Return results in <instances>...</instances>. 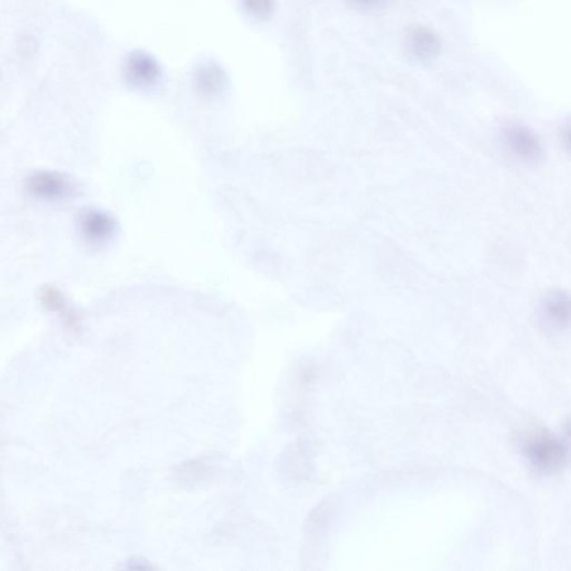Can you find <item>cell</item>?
Wrapping results in <instances>:
<instances>
[{"label": "cell", "mask_w": 571, "mask_h": 571, "mask_svg": "<svg viewBox=\"0 0 571 571\" xmlns=\"http://www.w3.org/2000/svg\"><path fill=\"white\" fill-rule=\"evenodd\" d=\"M568 142H569V143H568V144H569V147H570V148H571V131L569 132V136H568Z\"/></svg>", "instance_id": "obj_12"}, {"label": "cell", "mask_w": 571, "mask_h": 571, "mask_svg": "<svg viewBox=\"0 0 571 571\" xmlns=\"http://www.w3.org/2000/svg\"><path fill=\"white\" fill-rule=\"evenodd\" d=\"M566 432H567V434L571 439V419L567 422V424H566Z\"/></svg>", "instance_id": "obj_11"}, {"label": "cell", "mask_w": 571, "mask_h": 571, "mask_svg": "<svg viewBox=\"0 0 571 571\" xmlns=\"http://www.w3.org/2000/svg\"><path fill=\"white\" fill-rule=\"evenodd\" d=\"M28 188L33 195L46 199L62 198L71 192L69 181L60 175L48 172L33 175L28 182Z\"/></svg>", "instance_id": "obj_4"}, {"label": "cell", "mask_w": 571, "mask_h": 571, "mask_svg": "<svg viewBox=\"0 0 571 571\" xmlns=\"http://www.w3.org/2000/svg\"><path fill=\"white\" fill-rule=\"evenodd\" d=\"M525 451L530 463L542 473L558 472L568 461V450L563 441L546 432L528 439Z\"/></svg>", "instance_id": "obj_1"}, {"label": "cell", "mask_w": 571, "mask_h": 571, "mask_svg": "<svg viewBox=\"0 0 571 571\" xmlns=\"http://www.w3.org/2000/svg\"><path fill=\"white\" fill-rule=\"evenodd\" d=\"M545 318L557 328H571V297L564 291L549 292L544 300Z\"/></svg>", "instance_id": "obj_3"}, {"label": "cell", "mask_w": 571, "mask_h": 571, "mask_svg": "<svg viewBox=\"0 0 571 571\" xmlns=\"http://www.w3.org/2000/svg\"><path fill=\"white\" fill-rule=\"evenodd\" d=\"M200 88L206 92L214 93L222 88L224 83L222 71L215 69L214 66L205 67L199 75Z\"/></svg>", "instance_id": "obj_8"}, {"label": "cell", "mask_w": 571, "mask_h": 571, "mask_svg": "<svg viewBox=\"0 0 571 571\" xmlns=\"http://www.w3.org/2000/svg\"><path fill=\"white\" fill-rule=\"evenodd\" d=\"M508 147L516 156L526 161L538 160L541 146L535 134L524 128H512L507 132Z\"/></svg>", "instance_id": "obj_5"}, {"label": "cell", "mask_w": 571, "mask_h": 571, "mask_svg": "<svg viewBox=\"0 0 571 571\" xmlns=\"http://www.w3.org/2000/svg\"><path fill=\"white\" fill-rule=\"evenodd\" d=\"M128 71L129 78L137 83L146 84L155 81L157 75V67L150 57L146 55L132 56L128 62Z\"/></svg>", "instance_id": "obj_7"}, {"label": "cell", "mask_w": 571, "mask_h": 571, "mask_svg": "<svg viewBox=\"0 0 571 571\" xmlns=\"http://www.w3.org/2000/svg\"><path fill=\"white\" fill-rule=\"evenodd\" d=\"M243 5L252 16L259 19L270 18L275 11V0H243Z\"/></svg>", "instance_id": "obj_9"}, {"label": "cell", "mask_w": 571, "mask_h": 571, "mask_svg": "<svg viewBox=\"0 0 571 571\" xmlns=\"http://www.w3.org/2000/svg\"><path fill=\"white\" fill-rule=\"evenodd\" d=\"M350 2L361 9H378L385 6L390 0H350Z\"/></svg>", "instance_id": "obj_10"}, {"label": "cell", "mask_w": 571, "mask_h": 571, "mask_svg": "<svg viewBox=\"0 0 571 571\" xmlns=\"http://www.w3.org/2000/svg\"><path fill=\"white\" fill-rule=\"evenodd\" d=\"M407 54L420 63H430L439 55L441 42L438 35L428 27L415 26L406 33Z\"/></svg>", "instance_id": "obj_2"}, {"label": "cell", "mask_w": 571, "mask_h": 571, "mask_svg": "<svg viewBox=\"0 0 571 571\" xmlns=\"http://www.w3.org/2000/svg\"><path fill=\"white\" fill-rule=\"evenodd\" d=\"M81 229H83L86 237L100 242V240L111 237L114 232V223L108 214L92 211V213L86 214L81 219Z\"/></svg>", "instance_id": "obj_6"}]
</instances>
